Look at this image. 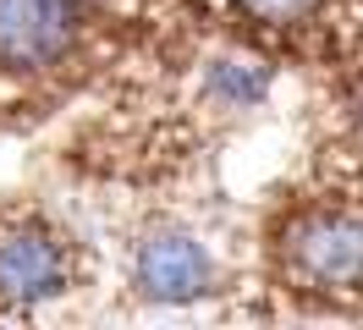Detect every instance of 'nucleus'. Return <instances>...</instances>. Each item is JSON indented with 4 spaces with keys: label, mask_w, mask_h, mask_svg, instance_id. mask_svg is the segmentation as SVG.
<instances>
[{
    "label": "nucleus",
    "mask_w": 363,
    "mask_h": 330,
    "mask_svg": "<svg viewBox=\"0 0 363 330\" xmlns=\"http://www.w3.org/2000/svg\"><path fill=\"white\" fill-rule=\"evenodd\" d=\"M67 292V253L45 231L0 237V303H45Z\"/></svg>",
    "instance_id": "obj_4"
},
{
    "label": "nucleus",
    "mask_w": 363,
    "mask_h": 330,
    "mask_svg": "<svg viewBox=\"0 0 363 330\" xmlns=\"http://www.w3.org/2000/svg\"><path fill=\"white\" fill-rule=\"evenodd\" d=\"M133 281L149 303H199L215 281V264H209L204 242L187 237V231H155V237L138 248L133 259Z\"/></svg>",
    "instance_id": "obj_2"
},
{
    "label": "nucleus",
    "mask_w": 363,
    "mask_h": 330,
    "mask_svg": "<svg viewBox=\"0 0 363 330\" xmlns=\"http://www.w3.org/2000/svg\"><path fill=\"white\" fill-rule=\"evenodd\" d=\"M77 39L72 0H0V66L6 72H45Z\"/></svg>",
    "instance_id": "obj_1"
},
{
    "label": "nucleus",
    "mask_w": 363,
    "mask_h": 330,
    "mask_svg": "<svg viewBox=\"0 0 363 330\" xmlns=\"http://www.w3.org/2000/svg\"><path fill=\"white\" fill-rule=\"evenodd\" d=\"M253 17H264V22H297L303 11H314L319 0H242Z\"/></svg>",
    "instance_id": "obj_6"
},
{
    "label": "nucleus",
    "mask_w": 363,
    "mask_h": 330,
    "mask_svg": "<svg viewBox=\"0 0 363 330\" xmlns=\"http://www.w3.org/2000/svg\"><path fill=\"white\" fill-rule=\"evenodd\" d=\"M286 253L314 286H358L363 281V220L314 215L292 231Z\"/></svg>",
    "instance_id": "obj_3"
},
{
    "label": "nucleus",
    "mask_w": 363,
    "mask_h": 330,
    "mask_svg": "<svg viewBox=\"0 0 363 330\" xmlns=\"http://www.w3.org/2000/svg\"><path fill=\"white\" fill-rule=\"evenodd\" d=\"M352 110H358V132H363V88H358V105H352Z\"/></svg>",
    "instance_id": "obj_7"
},
{
    "label": "nucleus",
    "mask_w": 363,
    "mask_h": 330,
    "mask_svg": "<svg viewBox=\"0 0 363 330\" xmlns=\"http://www.w3.org/2000/svg\"><path fill=\"white\" fill-rule=\"evenodd\" d=\"M209 88H215L220 99H237V105H248V99H264V88H270V77H264L259 66L215 61V66H209Z\"/></svg>",
    "instance_id": "obj_5"
}]
</instances>
